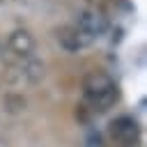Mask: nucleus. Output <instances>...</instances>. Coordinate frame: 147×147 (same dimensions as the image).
Returning <instances> with one entry per match:
<instances>
[{
  "instance_id": "4",
  "label": "nucleus",
  "mask_w": 147,
  "mask_h": 147,
  "mask_svg": "<svg viewBox=\"0 0 147 147\" xmlns=\"http://www.w3.org/2000/svg\"><path fill=\"white\" fill-rule=\"evenodd\" d=\"M7 48L14 57H18L21 62L25 60H32L34 55V39L28 30H14L9 37H7Z\"/></svg>"
},
{
  "instance_id": "2",
  "label": "nucleus",
  "mask_w": 147,
  "mask_h": 147,
  "mask_svg": "<svg viewBox=\"0 0 147 147\" xmlns=\"http://www.w3.org/2000/svg\"><path fill=\"white\" fill-rule=\"evenodd\" d=\"M69 25L74 28L80 46L85 48V46L94 44V41L108 30V18H106V14H103L101 9H96V7H85V9L78 11L76 21L69 23Z\"/></svg>"
},
{
  "instance_id": "1",
  "label": "nucleus",
  "mask_w": 147,
  "mask_h": 147,
  "mask_svg": "<svg viewBox=\"0 0 147 147\" xmlns=\"http://www.w3.org/2000/svg\"><path fill=\"white\" fill-rule=\"evenodd\" d=\"M83 99H85V103L92 113L110 110L119 99V90H117L115 78L106 71H101V69H94V71L85 74V78H83Z\"/></svg>"
},
{
  "instance_id": "3",
  "label": "nucleus",
  "mask_w": 147,
  "mask_h": 147,
  "mask_svg": "<svg viewBox=\"0 0 147 147\" xmlns=\"http://www.w3.org/2000/svg\"><path fill=\"white\" fill-rule=\"evenodd\" d=\"M108 140L115 147H138L140 145V124L133 115H117L108 122Z\"/></svg>"
}]
</instances>
